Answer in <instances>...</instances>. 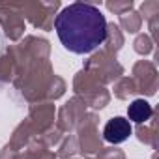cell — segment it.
I'll return each mask as SVG.
<instances>
[{
	"label": "cell",
	"instance_id": "6da1fadb",
	"mask_svg": "<svg viewBox=\"0 0 159 159\" xmlns=\"http://www.w3.org/2000/svg\"><path fill=\"white\" fill-rule=\"evenodd\" d=\"M62 45L75 54H88L107 39V21L99 8L84 2L66 6L54 21Z\"/></svg>",
	"mask_w": 159,
	"mask_h": 159
},
{
	"label": "cell",
	"instance_id": "7a4b0ae2",
	"mask_svg": "<svg viewBox=\"0 0 159 159\" xmlns=\"http://www.w3.org/2000/svg\"><path fill=\"white\" fill-rule=\"evenodd\" d=\"M129 135H131V124H129V120H125L122 116H116L105 124L103 137L111 144H122L124 140L129 139Z\"/></svg>",
	"mask_w": 159,
	"mask_h": 159
},
{
	"label": "cell",
	"instance_id": "3957f363",
	"mask_svg": "<svg viewBox=\"0 0 159 159\" xmlns=\"http://www.w3.org/2000/svg\"><path fill=\"white\" fill-rule=\"evenodd\" d=\"M153 114V109L152 105L146 101V99H135L129 107H127V116L131 122L135 124H142V122H148Z\"/></svg>",
	"mask_w": 159,
	"mask_h": 159
}]
</instances>
